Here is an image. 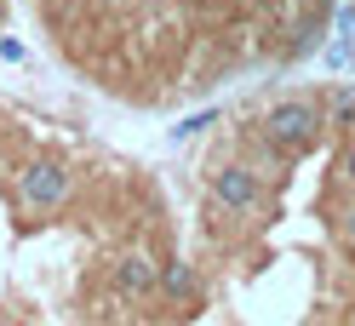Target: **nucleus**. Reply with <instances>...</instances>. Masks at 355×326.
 I'll return each instance as SVG.
<instances>
[{
  "label": "nucleus",
  "instance_id": "obj_2",
  "mask_svg": "<svg viewBox=\"0 0 355 326\" xmlns=\"http://www.w3.org/2000/svg\"><path fill=\"white\" fill-rule=\"evenodd\" d=\"M212 201L235 217H252V212H270V189L252 166L230 161V166H212Z\"/></svg>",
  "mask_w": 355,
  "mask_h": 326
},
{
  "label": "nucleus",
  "instance_id": "obj_7",
  "mask_svg": "<svg viewBox=\"0 0 355 326\" xmlns=\"http://www.w3.org/2000/svg\"><path fill=\"white\" fill-rule=\"evenodd\" d=\"M321 63H327L332 75H349V69H355V35H344V29H338V35H332L327 46H321Z\"/></svg>",
  "mask_w": 355,
  "mask_h": 326
},
{
  "label": "nucleus",
  "instance_id": "obj_3",
  "mask_svg": "<svg viewBox=\"0 0 355 326\" xmlns=\"http://www.w3.org/2000/svg\"><path fill=\"white\" fill-rule=\"evenodd\" d=\"M17 201H24L29 212H58L63 201H69V166L63 161H29L24 172H17Z\"/></svg>",
  "mask_w": 355,
  "mask_h": 326
},
{
  "label": "nucleus",
  "instance_id": "obj_6",
  "mask_svg": "<svg viewBox=\"0 0 355 326\" xmlns=\"http://www.w3.org/2000/svg\"><path fill=\"white\" fill-rule=\"evenodd\" d=\"M321 109H327V126L355 132V80H338V86H332V98H327Z\"/></svg>",
  "mask_w": 355,
  "mask_h": 326
},
{
  "label": "nucleus",
  "instance_id": "obj_8",
  "mask_svg": "<svg viewBox=\"0 0 355 326\" xmlns=\"http://www.w3.org/2000/svg\"><path fill=\"white\" fill-rule=\"evenodd\" d=\"M212 120H218V115H212V109H207V115H189L184 126H172V138H178V143H184V138H195V132H207V126H212Z\"/></svg>",
  "mask_w": 355,
  "mask_h": 326
},
{
  "label": "nucleus",
  "instance_id": "obj_11",
  "mask_svg": "<svg viewBox=\"0 0 355 326\" xmlns=\"http://www.w3.org/2000/svg\"><path fill=\"white\" fill-rule=\"evenodd\" d=\"M338 29H344V35H355V0H349V6H338Z\"/></svg>",
  "mask_w": 355,
  "mask_h": 326
},
{
  "label": "nucleus",
  "instance_id": "obj_12",
  "mask_svg": "<svg viewBox=\"0 0 355 326\" xmlns=\"http://www.w3.org/2000/svg\"><path fill=\"white\" fill-rule=\"evenodd\" d=\"M0 57H6V63H17V57H24V46H17V40H6V35H0Z\"/></svg>",
  "mask_w": 355,
  "mask_h": 326
},
{
  "label": "nucleus",
  "instance_id": "obj_1",
  "mask_svg": "<svg viewBox=\"0 0 355 326\" xmlns=\"http://www.w3.org/2000/svg\"><path fill=\"white\" fill-rule=\"evenodd\" d=\"M258 132L270 138L286 161H293V155H309V149L321 143V132H327V109H321L315 98H281V103L263 109Z\"/></svg>",
  "mask_w": 355,
  "mask_h": 326
},
{
  "label": "nucleus",
  "instance_id": "obj_5",
  "mask_svg": "<svg viewBox=\"0 0 355 326\" xmlns=\"http://www.w3.org/2000/svg\"><path fill=\"white\" fill-rule=\"evenodd\" d=\"M155 292H161L166 303H195V298H201V280H195L189 264H161V287H155Z\"/></svg>",
  "mask_w": 355,
  "mask_h": 326
},
{
  "label": "nucleus",
  "instance_id": "obj_10",
  "mask_svg": "<svg viewBox=\"0 0 355 326\" xmlns=\"http://www.w3.org/2000/svg\"><path fill=\"white\" fill-rule=\"evenodd\" d=\"M338 229H344V241L355 246V201H344V212H338Z\"/></svg>",
  "mask_w": 355,
  "mask_h": 326
},
{
  "label": "nucleus",
  "instance_id": "obj_4",
  "mask_svg": "<svg viewBox=\"0 0 355 326\" xmlns=\"http://www.w3.org/2000/svg\"><path fill=\"white\" fill-rule=\"evenodd\" d=\"M155 287H161V264H155L149 252H126L115 264V292L121 298H149Z\"/></svg>",
  "mask_w": 355,
  "mask_h": 326
},
{
  "label": "nucleus",
  "instance_id": "obj_9",
  "mask_svg": "<svg viewBox=\"0 0 355 326\" xmlns=\"http://www.w3.org/2000/svg\"><path fill=\"white\" fill-rule=\"evenodd\" d=\"M338 178H344V183L355 189V138L344 143V155H338Z\"/></svg>",
  "mask_w": 355,
  "mask_h": 326
}]
</instances>
